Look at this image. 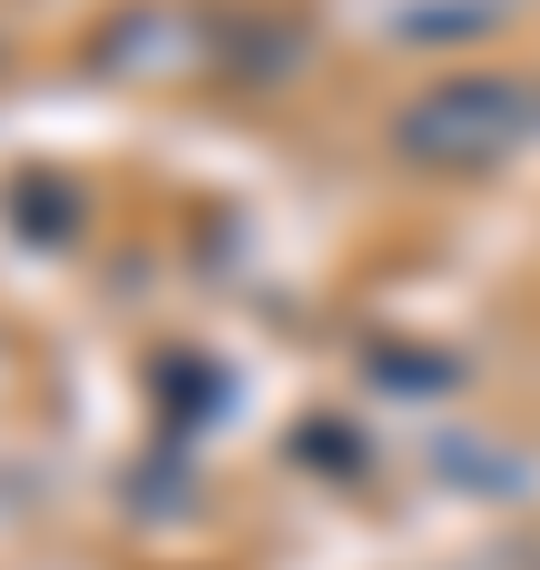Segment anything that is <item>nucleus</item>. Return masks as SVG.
Here are the masks:
<instances>
[{
    "instance_id": "f257e3e1",
    "label": "nucleus",
    "mask_w": 540,
    "mask_h": 570,
    "mask_svg": "<svg viewBox=\"0 0 540 570\" xmlns=\"http://www.w3.org/2000/svg\"><path fill=\"white\" fill-rule=\"evenodd\" d=\"M540 140V80L531 70H441L391 110V150L411 170H501Z\"/></svg>"
}]
</instances>
